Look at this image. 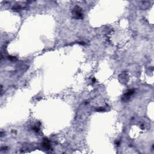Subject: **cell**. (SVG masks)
Listing matches in <instances>:
<instances>
[{"label":"cell","mask_w":154,"mask_h":154,"mask_svg":"<svg viewBox=\"0 0 154 154\" xmlns=\"http://www.w3.org/2000/svg\"><path fill=\"white\" fill-rule=\"evenodd\" d=\"M72 13L75 17V18H82L83 17V13H82V9L80 8V7L76 6L75 8L73 9Z\"/></svg>","instance_id":"obj_1"},{"label":"cell","mask_w":154,"mask_h":154,"mask_svg":"<svg viewBox=\"0 0 154 154\" xmlns=\"http://www.w3.org/2000/svg\"><path fill=\"white\" fill-rule=\"evenodd\" d=\"M134 90H133V89L129 90L127 93L123 96L122 98V100L123 102H127V101L130 99L131 96L134 94Z\"/></svg>","instance_id":"obj_2"},{"label":"cell","mask_w":154,"mask_h":154,"mask_svg":"<svg viewBox=\"0 0 154 154\" xmlns=\"http://www.w3.org/2000/svg\"><path fill=\"white\" fill-rule=\"evenodd\" d=\"M42 146L47 150H49L50 149V143H49V141L48 140V139H44L43 143H42Z\"/></svg>","instance_id":"obj_3"},{"label":"cell","mask_w":154,"mask_h":154,"mask_svg":"<svg viewBox=\"0 0 154 154\" xmlns=\"http://www.w3.org/2000/svg\"><path fill=\"white\" fill-rule=\"evenodd\" d=\"M102 110H104V109L102 108H98V109H97L98 111H101Z\"/></svg>","instance_id":"obj_4"}]
</instances>
